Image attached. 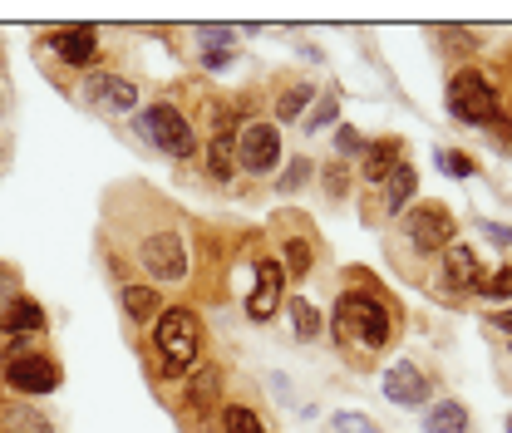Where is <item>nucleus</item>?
Returning a JSON list of instances; mask_svg holds the SVG:
<instances>
[{
    "instance_id": "obj_25",
    "label": "nucleus",
    "mask_w": 512,
    "mask_h": 433,
    "mask_svg": "<svg viewBox=\"0 0 512 433\" xmlns=\"http://www.w3.org/2000/svg\"><path fill=\"white\" fill-rule=\"evenodd\" d=\"M286 310H291V335L311 345L320 335V310L311 306V301H301V296H296V306H286Z\"/></svg>"
},
{
    "instance_id": "obj_28",
    "label": "nucleus",
    "mask_w": 512,
    "mask_h": 433,
    "mask_svg": "<svg viewBox=\"0 0 512 433\" xmlns=\"http://www.w3.org/2000/svg\"><path fill=\"white\" fill-rule=\"evenodd\" d=\"M473 296H483V301H512V266L483 271V281H478V291H473Z\"/></svg>"
},
{
    "instance_id": "obj_37",
    "label": "nucleus",
    "mask_w": 512,
    "mask_h": 433,
    "mask_svg": "<svg viewBox=\"0 0 512 433\" xmlns=\"http://www.w3.org/2000/svg\"><path fill=\"white\" fill-rule=\"evenodd\" d=\"M488 128H493V133H498L503 143H512V114H508V109H503V114H498V119H493Z\"/></svg>"
},
{
    "instance_id": "obj_31",
    "label": "nucleus",
    "mask_w": 512,
    "mask_h": 433,
    "mask_svg": "<svg viewBox=\"0 0 512 433\" xmlns=\"http://www.w3.org/2000/svg\"><path fill=\"white\" fill-rule=\"evenodd\" d=\"M439 168H444L448 178H473V173H478L473 158H463V153H453V148H439Z\"/></svg>"
},
{
    "instance_id": "obj_36",
    "label": "nucleus",
    "mask_w": 512,
    "mask_h": 433,
    "mask_svg": "<svg viewBox=\"0 0 512 433\" xmlns=\"http://www.w3.org/2000/svg\"><path fill=\"white\" fill-rule=\"evenodd\" d=\"M483 232H488V242H493V247H512V227H503V222H488Z\"/></svg>"
},
{
    "instance_id": "obj_39",
    "label": "nucleus",
    "mask_w": 512,
    "mask_h": 433,
    "mask_svg": "<svg viewBox=\"0 0 512 433\" xmlns=\"http://www.w3.org/2000/svg\"><path fill=\"white\" fill-rule=\"evenodd\" d=\"M0 163H5V138H0Z\"/></svg>"
},
{
    "instance_id": "obj_16",
    "label": "nucleus",
    "mask_w": 512,
    "mask_h": 433,
    "mask_svg": "<svg viewBox=\"0 0 512 433\" xmlns=\"http://www.w3.org/2000/svg\"><path fill=\"white\" fill-rule=\"evenodd\" d=\"M414 192H419V168L414 163H399L380 183V217H404L409 202H414Z\"/></svg>"
},
{
    "instance_id": "obj_24",
    "label": "nucleus",
    "mask_w": 512,
    "mask_h": 433,
    "mask_svg": "<svg viewBox=\"0 0 512 433\" xmlns=\"http://www.w3.org/2000/svg\"><path fill=\"white\" fill-rule=\"evenodd\" d=\"M222 433H266V419L247 404H227L222 409Z\"/></svg>"
},
{
    "instance_id": "obj_40",
    "label": "nucleus",
    "mask_w": 512,
    "mask_h": 433,
    "mask_svg": "<svg viewBox=\"0 0 512 433\" xmlns=\"http://www.w3.org/2000/svg\"><path fill=\"white\" fill-rule=\"evenodd\" d=\"M503 429H508V433H512V414H508V424H503Z\"/></svg>"
},
{
    "instance_id": "obj_4",
    "label": "nucleus",
    "mask_w": 512,
    "mask_h": 433,
    "mask_svg": "<svg viewBox=\"0 0 512 433\" xmlns=\"http://www.w3.org/2000/svg\"><path fill=\"white\" fill-rule=\"evenodd\" d=\"M138 266L148 271L153 286H173V281H188L192 276V256H188V237L183 227H153L138 237Z\"/></svg>"
},
{
    "instance_id": "obj_23",
    "label": "nucleus",
    "mask_w": 512,
    "mask_h": 433,
    "mask_svg": "<svg viewBox=\"0 0 512 433\" xmlns=\"http://www.w3.org/2000/svg\"><path fill=\"white\" fill-rule=\"evenodd\" d=\"M320 192L330 197V202H340V197H350V163H340V158H330V163H320Z\"/></svg>"
},
{
    "instance_id": "obj_14",
    "label": "nucleus",
    "mask_w": 512,
    "mask_h": 433,
    "mask_svg": "<svg viewBox=\"0 0 512 433\" xmlns=\"http://www.w3.org/2000/svg\"><path fill=\"white\" fill-rule=\"evenodd\" d=\"M60 64L69 69H89V64L99 60V30L94 25H60V30H50V40H45Z\"/></svg>"
},
{
    "instance_id": "obj_41",
    "label": "nucleus",
    "mask_w": 512,
    "mask_h": 433,
    "mask_svg": "<svg viewBox=\"0 0 512 433\" xmlns=\"http://www.w3.org/2000/svg\"><path fill=\"white\" fill-rule=\"evenodd\" d=\"M0 433H15V429H0Z\"/></svg>"
},
{
    "instance_id": "obj_13",
    "label": "nucleus",
    "mask_w": 512,
    "mask_h": 433,
    "mask_svg": "<svg viewBox=\"0 0 512 433\" xmlns=\"http://www.w3.org/2000/svg\"><path fill=\"white\" fill-rule=\"evenodd\" d=\"M429 374L419 370L414 360H394L389 370H384V399L389 404H399V409H419V404H429Z\"/></svg>"
},
{
    "instance_id": "obj_9",
    "label": "nucleus",
    "mask_w": 512,
    "mask_h": 433,
    "mask_svg": "<svg viewBox=\"0 0 512 433\" xmlns=\"http://www.w3.org/2000/svg\"><path fill=\"white\" fill-rule=\"evenodd\" d=\"M217 404H222V370L202 365L178 394V414H183V424H192V433H202V424L217 419Z\"/></svg>"
},
{
    "instance_id": "obj_29",
    "label": "nucleus",
    "mask_w": 512,
    "mask_h": 433,
    "mask_svg": "<svg viewBox=\"0 0 512 433\" xmlns=\"http://www.w3.org/2000/svg\"><path fill=\"white\" fill-rule=\"evenodd\" d=\"M311 178H316V163H311V158H296V163H286V173H281L276 192H281V197H291V192H301Z\"/></svg>"
},
{
    "instance_id": "obj_22",
    "label": "nucleus",
    "mask_w": 512,
    "mask_h": 433,
    "mask_svg": "<svg viewBox=\"0 0 512 433\" xmlns=\"http://www.w3.org/2000/svg\"><path fill=\"white\" fill-rule=\"evenodd\" d=\"M311 99H316L311 84H291V89H281V99H276V119H281V124H296V119L311 109Z\"/></svg>"
},
{
    "instance_id": "obj_7",
    "label": "nucleus",
    "mask_w": 512,
    "mask_h": 433,
    "mask_svg": "<svg viewBox=\"0 0 512 433\" xmlns=\"http://www.w3.org/2000/svg\"><path fill=\"white\" fill-rule=\"evenodd\" d=\"M0 379H5V389H10L15 399H45V394L60 389V365H55L45 350H35V355L0 360Z\"/></svg>"
},
{
    "instance_id": "obj_32",
    "label": "nucleus",
    "mask_w": 512,
    "mask_h": 433,
    "mask_svg": "<svg viewBox=\"0 0 512 433\" xmlns=\"http://www.w3.org/2000/svg\"><path fill=\"white\" fill-rule=\"evenodd\" d=\"M197 40H202V55H207V50H232L237 35L227 25H207V30H197Z\"/></svg>"
},
{
    "instance_id": "obj_30",
    "label": "nucleus",
    "mask_w": 512,
    "mask_h": 433,
    "mask_svg": "<svg viewBox=\"0 0 512 433\" xmlns=\"http://www.w3.org/2000/svg\"><path fill=\"white\" fill-rule=\"evenodd\" d=\"M330 429L335 433H384L370 414H355V409H335V414H330Z\"/></svg>"
},
{
    "instance_id": "obj_33",
    "label": "nucleus",
    "mask_w": 512,
    "mask_h": 433,
    "mask_svg": "<svg viewBox=\"0 0 512 433\" xmlns=\"http://www.w3.org/2000/svg\"><path fill=\"white\" fill-rule=\"evenodd\" d=\"M15 296H20V271L0 261V306H5V301H15Z\"/></svg>"
},
{
    "instance_id": "obj_8",
    "label": "nucleus",
    "mask_w": 512,
    "mask_h": 433,
    "mask_svg": "<svg viewBox=\"0 0 512 433\" xmlns=\"http://www.w3.org/2000/svg\"><path fill=\"white\" fill-rule=\"evenodd\" d=\"M281 133L276 124H266V119H247V124L237 128V168L247 173V178H266V173H276L281 168Z\"/></svg>"
},
{
    "instance_id": "obj_10",
    "label": "nucleus",
    "mask_w": 512,
    "mask_h": 433,
    "mask_svg": "<svg viewBox=\"0 0 512 433\" xmlns=\"http://www.w3.org/2000/svg\"><path fill=\"white\" fill-rule=\"evenodd\" d=\"M483 271H488V266L478 261V251L468 247V242L444 247V266H439V301H468V296L478 291Z\"/></svg>"
},
{
    "instance_id": "obj_42",
    "label": "nucleus",
    "mask_w": 512,
    "mask_h": 433,
    "mask_svg": "<svg viewBox=\"0 0 512 433\" xmlns=\"http://www.w3.org/2000/svg\"><path fill=\"white\" fill-rule=\"evenodd\" d=\"M508 355H512V345H508Z\"/></svg>"
},
{
    "instance_id": "obj_34",
    "label": "nucleus",
    "mask_w": 512,
    "mask_h": 433,
    "mask_svg": "<svg viewBox=\"0 0 512 433\" xmlns=\"http://www.w3.org/2000/svg\"><path fill=\"white\" fill-rule=\"evenodd\" d=\"M227 64H232V50H207V55H202V69H207V74H217V69H227Z\"/></svg>"
},
{
    "instance_id": "obj_19",
    "label": "nucleus",
    "mask_w": 512,
    "mask_h": 433,
    "mask_svg": "<svg viewBox=\"0 0 512 433\" xmlns=\"http://www.w3.org/2000/svg\"><path fill=\"white\" fill-rule=\"evenodd\" d=\"M202 163H207V173H212L217 183H227V178L237 173V138H232V133H212Z\"/></svg>"
},
{
    "instance_id": "obj_12",
    "label": "nucleus",
    "mask_w": 512,
    "mask_h": 433,
    "mask_svg": "<svg viewBox=\"0 0 512 433\" xmlns=\"http://www.w3.org/2000/svg\"><path fill=\"white\" fill-rule=\"evenodd\" d=\"M286 301V271L281 261H256V281H252V296H247V320L252 325H266L276 310Z\"/></svg>"
},
{
    "instance_id": "obj_38",
    "label": "nucleus",
    "mask_w": 512,
    "mask_h": 433,
    "mask_svg": "<svg viewBox=\"0 0 512 433\" xmlns=\"http://www.w3.org/2000/svg\"><path fill=\"white\" fill-rule=\"evenodd\" d=\"M0 114H10V84H5V74H0Z\"/></svg>"
},
{
    "instance_id": "obj_21",
    "label": "nucleus",
    "mask_w": 512,
    "mask_h": 433,
    "mask_svg": "<svg viewBox=\"0 0 512 433\" xmlns=\"http://www.w3.org/2000/svg\"><path fill=\"white\" fill-rule=\"evenodd\" d=\"M311 266H316V247H311V237H291L286 247H281V271L286 276H311Z\"/></svg>"
},
{
    "instance_id": "obj_1",
    "label": "nucleus",
    "mask_w": 512,
    "mask_h": 433,
    "mask_svg": "<svg viewBox=\"0 0 512 433\" xmlns=\"http://www.w3.org/2000/svg\"><path fill=\"white\" fill-rule=\"evenodd\" d=\"M330 335H335V345L350 350L355 360H370V355H380V350L394 345V335H399V306L384 296L380 286L355 281V286H345V291L335 296Z\"/></svg>"
},
{
    "instance_id": "obj_27",
    "label": "nucleus",
    "mask_w": 512,
    "mask_h": 433,
    "mask_svg": "<svg viewBox=\"0 0 512 433\" xmlns=\"http://www.w3.org/2000/svg\"><path fill=\"white\" fill-rule=\"evenodd\" d=\"M335 114H340V89H325V94H320V104L301 119V128H306V133H320V128L335 124Z\"/></svg>"
},
{
    "instance_id": "obj_20",
    "label": "nucleus",
    "mask_w": 512,
    "mask_h": 433,
    "mask_svg": "<svg viewBox=\"0 0 512 433\" xmlns=\"http://www.w3.org/2000/svg\"><path fill=\"white\" fill-rule=\"evenodd\" d=\"M468 409L458 399H439L429 414H424V433H468Z\"/></svg>"
},
{
    "instance_id": "obj_17",
    "label": "nucleus",
    "mask_w": 512,
    "mask_h": 433,
    "mask_svg": "<svg viewBox=\"0 0 512 433\" xmlns=\"http://www.w3.org/2000/svg\"><path fill=\"white\" fill-rule=\"evenodd\" d=\"M399 153H404V138H399V133H384V138H375V143L365 148V158H360V178L380 187L384 178H389V173L404 163Z\"/></svg>"
},
{
    "instance_id": "obj_15",
    "label": "nucleus",
    "mask_w": 512,
    "mask_h": 433,
    "mask_svg": "<svg viewBox=\"0 0 512 433\" xmlns=\"http://www.w3.org/2000/svg\"><path fill=\"white\" fill-rule=\"evenodd\" d=\"M0 335L5 340H40L45 335V306L20 291L15 301H5V310H0Z\"/></svg>"
},
{
    "instance_id": "obj_2",
    "label": "nucleus",
    "mask_w": 512,
    "mask_h": 433,
    "mask_svg": "<svg viewBox=\"0 0 512 433\" xmlns=\"http://www.w3.org/2000/svg\"><path fill=\"white\" fill-rule=\"evenodd\" d=\"M153 355H158V374L178 379L202 360V320L192 306H168L153 320Z\"/></svg>"
},
{
    "instance_id": "obj_6",
    "label": "nucleus",
    "mask_w": 512,
    "mask_h": 433,
    "mask_svg": "<svg viewBox=\"0 0 512 433\" xmlns=\"http://www.w3.org/2000/svg\"><path fill=\"white\" fill-rule=\"evenodd\" d=\"M138 133L158 148V153H168L173 163H188L197 158V133H192V119L173 104V99H158V104H148L143 109V119H138Z\"/></svg>"
},
{
    "instance_id": "obj_3",
    "label": "nucleus",
    "mask_w": 512,
    "mask_h": 433,
    "mask_svg": "<svg viewBox=\"0 0 512 433\" xmlns=\"http://www.w3.org/2000/svg\"><path fill=\"white\" fill-rule=\"evenodd\" d=\"M444 104H448V114L468 128H488L498 114H503V94H498V84L488 79V69H478V64L448 69Z\"/></svg>"
},
{
    "instance_id": "obj_11",
    "label": "nucleus",
    "mask_w": 512,
    "mask_h": 433,
    "mask_svg": "<svg viewBox=\"0 0 512 433\" xmlns=\"http://www.w3.org/2000/svg\"><path fill=\"white\" fill-rule=\"evenodd\" d=\"M84 99L99 109V114H133L138 109V84L124 79V74H109V69H94L84 74Z\"/></svg>"
},
{
    "instance_id": "obj_26",
    "label": "nucleus",
    "mask_w": 512,
    "mask_h": 433,
    "mask_svg": "<svg viewBox=\"0 0 512 433\" xmlns=\"http://www.w3.org/2000/svg\"><path fill=\"white\" fill-rule=\"evenodd\" d=\"M365 148H370V143H365V133H360V128L335 124V158H340V163H360V158H365Z\"/></svg>"
},
{
    "instance_id": "obj_35",
    "label": "nucleus",
    "mask_w": 512,
    "mask_h": 433,
    "mask_svg": "<svg viewBox=\"0 0 512 433\" xmlns=\"http://www.w3.org/2000/svg\"><path fill=\"white\" fill-rule=\"evenodd\" d=\"M488 330H498V335H512V306H508V310H488Z\"/></svg>"
},
{
    "instance_id": "obj_18",
    "label": "nucleus",
    "mask_w": 512,
    "mask_h": 433,
    "mask_svg": "<svg viewBox=\"0 0 512 433\" xmlns=\"http://www.w3.org/2000/svg\"><path fill=\"white\" fill-rule=\"evenodd\" d=\"M119 306L133 325H153L158 315H163V296H158V286H138V281H124V291H119Z\"/></svg>"
},
{
    "instance_id": "obj_5",
    "label": "nucleus",
    "mask_w": 512,
    "mask_h": 433,
    "mask_svg": "<svg viewBox=\"0 0 512 433\" xmlns=\"http://www.w3.org/2000/svg\"><path fill=\"white\" fill-rule=\"evenodd\" d=\"M458 222L444 202H409V212L399 217V242L414 251V256H444V247H453L458 237Z\"/></svg>"
}]
</instances>
